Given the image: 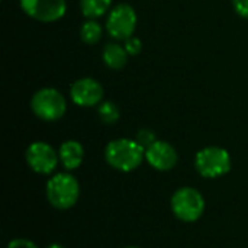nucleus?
<instances>
[{"label": "nucleus", "mask_w": 248, "mask_h": 248, "mask_svg": "<svg viewBox=\"0 0 248 248\" xmlns=\"http://www.w3.org/2000/svg\"><path fill=\"white\" fill-rule=\"evenodd\" d=\"M105 160L116 171L131 173L137 170L145 160V148L137 140L116 138L105 147Z\"/></svg>", "instance_id": "1"}, {"label": "nucleus", "mask_w": 248, "mask_h": 248, "mask_svg": "<svg viewBox=\"0 0 248 248\" xmlns=\"http://www.w3.org/2000/svg\"><path fill=\"white\" fill-rule=\"evenodd\" d=\"M45 196L48 203L58 209H71L80 199V183L71 171L54 173L45 186Z\"/></svg>", "instance_id": "2"}, {"label": "nucleus", "mask_w": 248, "mask_h": 248, "mask_svg": "<svg viewBox=\"0 0 248 248\" xmlns=\"http://www.w3.org/2000/svg\"><path fill=\"white\" fill-rule=\"evenodd\" d=\"M170 208L173 215L179 221L193 224L199 221L205 214L206 202L203 195L198 189L192 186H183L171 195Z\"/></svg>", "instance_id": "3"}, {"label": "nucleus", "mask_w": 248, "mask_h": 248, "mask_svg": "<svg viewBox=\"0 0 248 248\" xmlns=\"http://www.w3.org/2000/svg\"><path fill=\"white\" fill-rule=\"evenodd\" d=\"M232 160L230 153L217 145H209L199 150L195 155L196 171L208 180L219 179L231 171Z\"/></svg>", "instance_id": "4"}, {"label": "nucleus", "mask_w": 248, "mask_h": 248, "mask_svg": "<svg viewBox=\"0 0 248 248\" xmlns=\"http://www.w3.org/2000/svg\"><path fill=\"white\" fill-rule=\"evenodd\" d=\"M31 110L44 122H57L67 112V100L60 90L54 87H42L33 93L31 99Z\"/></svg>", "instance_id": "5"}, {"label": "nucleus", "mask_w": 248, "mask_h": 248, "mask_svg": "<svg viewBox=\"0 0 248 248\" xmlns=\"http://www.w3.org/2000/svg\"><path fill=\"white\" fill-rule=\"evenodd\" d=\"M138 23L135 9L128 3H119L110 9L106 16L105 29L115 41H126L134 36Z\"/></svg>", "instance_id": "6"}, {"label": "nucleus", "mask_w": 248, "mask_h": 248, "mask_svg": "<svg viewBox=\"0 0 248 248\" xmlns=\"http://www.w3.org/2000/svg\"><path fill=\"white\" fill-rule=\"evenodd\" d=\"M25 161L33 173L49 176L57 170L60 157L58 151L51 144L45 141H33L25 151Z\"/></svg>", "instance_id": "7"}, {"label": "nucleus", "mask_w": 248, "mask_h": 248, "mask_svg": "<svg viewBox=\"0 0 248 248\" xmlns=\"http://www.w3.org/2000/svg\"><path fill=\"white\" fill-rule=\"evenodd\" d=\"M25 15L42 23H52L64 17L67 12L65 0H19Z\"/></svg>", "instance_id": "8"}, {"label": "nucleus", "mask_w": 248, "mask_h": 248, "mask_svg": "<svg viewBox=\"0 0 248 248\" xmlns=\"http://www.w3.org/2000/svg\"><path fill=\"white\" fill-rule=\"evenodd\" d=\"M70 97L73 103L80 108H93L103 102L105 89L96 78L81 77L71 84Z\"/></svg>", "instance_id": "9"}, {"label": "nucleus", "mask_w": 248, "mask_h": 248, "mask_svg": "<svg viewBox=\"0 0 248 248\" xmlns=\"http://www.w3.org/2000/svg\"><path fill=\"white\" fill-rule=\"evenodd\" d=\"M145 161L157 171H170L177 166L179 154L170 142L157 140L145 148Z\"/></svg>", "instance_id": "10"}, {"label": "nucleus", "mask_w": 248, "mask_h": 248, "mask_svg": "<svg viewBox=\"0 0 248 248\" xmlns=\"http://www.w3.org/2000/svg\"><path fill=\"white\" fill-rule=\"evenodd\" d=\"M58 157L60 164L65 171H74L81 166L84 160V148L77 140H67L61 142L58 148Z\"/></svg>", "instance_id": "11"}, {"label": "nucleus", "mask_w": 248, "mask_h": 248, "mask_svg": "<svg viewBox=\"0 0 248 248\" xmlns=\"http://www.w3.org/2000/svg\"><path fill=\"white\" fill-rule=\"evenodd\" d=\"M128 51L118 42H109L102 51V60L110 70H122L128 62Z\"/></svg>", "instance_id": "12"}, {"label": "nucleus", "mask_w": 248, "mask_h": 248, "mask_svg": "<svg viewBox=\"0 0 248 248\" xmlns=\"http://www.w3.org/2000/svg\"><path fill=\"white\" fill-rule=\"evenodd\" d=\"M113 0H80V9L86 19H99L108 15Z\"/></svg>", "instance_id": "13"}, {"label": "nucleus", "mask_w": 248, "mask_h": 248, "mask_svg": "<svg viewBox=\"0 0 248 248\" xmlns=\"http://www.w3.org/2000/svg\"><path fill=\"white\" fill-rule=\"evenodd\" d=\"M103 36V26L97 19H87L80 28V38L87 45H96Z\"/></svg>", "instance_id": "14"}, {"label": "nucleus", "mask_w": 248, "mask_h": 248, "mask_svg": "<svg viewBox=\"0 0 248 248\" xmlns=\"http://www.w3.org/2000/svg\"><path fill=\"white\" fill-rule=\"evenodd\" d=\"M97 115H99V119L102 121V124H105V125H113L121 118L119 108L116 106V103H113L110 100H103L97 106Z\"/></svg>", "instance_id": "15"}, {"label": "nucleus", "mask_w": 248, "mask_h": 248, "mask_svg": "<svg viewBox=\"0 0 248 248\" xmlns=\"http://www.w3.org/2000/svg\"><path fill=\"white\" fill-rule=\"evenodd\" d=\"M135 140H137V142H138L141 147L148 148L151 144H154V142L157 141V137H155V134H154L151 129H148V128H142V129H140V131L137 132Z\"/></svg>", "instance_id": "16"}, {"label": "nucleus", "mask_w": 248, "mask_h": 248, "mask_svg": "<svg viewBox=\"0 0 248 248\" xmlns=\"http://www.w3.org/2000/svg\"><path fill=\"white\" fill-rule=\"evenodd\" d=\"M124 46H125V49L128 51V54H129L131 57H134V55H138V54L141 52V49H142V42H141V39H140L138 36H131L129 39L125 41Z\"/></svg>", "instance_id": "17"}, {"label": "nucleus", "mask_w": 248, "mask_h": 248, "mask_svg": "<svg viewBox=\"0 0 248 248\" xmlns=\"http://www.w3.org/2000/svg\"><path fill=\"white\" fill-rule=\"evenodd\" d=\"M6 248H38L36 244L28 238H15L7 243Z\"/></svg>", "instance_id": "18"}, {"label": "nucleus", "mask_w": 248, "mask_h": 248, "mask_svg": "<svg viewBox=\"0 0 248 248\" xmlns=\"http://www.w3.org/2000/svg\"><path fill=\"white\" fill-rule=\"evenodd\" d=\"M232 7L238 16L248 19V0H232Z\"/></svg>", "instance_id": "19"}, {"label": "nucleus", "mask_w": 248, "mask_h": 248, "mask_svg": "<svg viewBox=\"0 0 248 248\" xmlns=\"http://www.w3.org/2000/svg\"><path fill=\"white\" fill-rule=\"evenodd\" d=\"M45 248H65L62 244H58V243H51L49 246H46Z\"/></svg>", "instance_id": "20"}, {"label": "nucleus", "mask_w": 248, "mask_h": 248, "mask_svg": "<svg viewBox=\"0 0 248 248\" xmlns=\"http://www.w3.org/2000/svg\"><path fill=\"white\" fill-rule=\"evenodd\" d=\"M124 248H140V247H124Z\"/></svg>", "instance_id": "21"}]
</instances>
